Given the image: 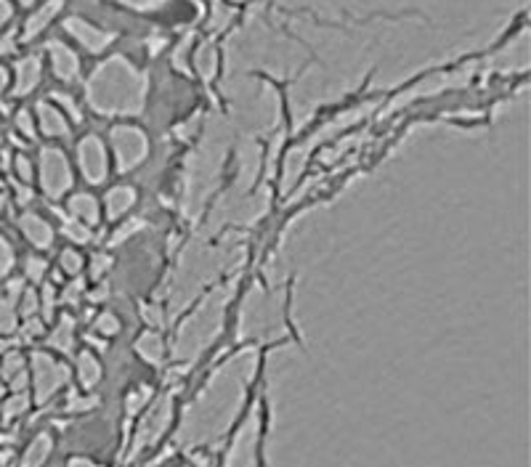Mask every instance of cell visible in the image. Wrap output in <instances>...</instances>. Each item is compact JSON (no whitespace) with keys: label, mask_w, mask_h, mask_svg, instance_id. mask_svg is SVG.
<instances>
[{"label":"cell","mask_w":531,"mask_h":467,"mask_svg":"<svg viewBox=\"0 0 531 467\" xmlns=\"http://www.w3.org/2000/svg\"><path fill=\"white\" fill-rule=\"evenodd\" d=\"M0 207H3V200H0Z\"/></svg>","instance_id":"obj_1"}]
</instances>
